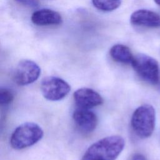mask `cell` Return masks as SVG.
I'll return each instance as SVG.
<instances>
[{"mask_svg": "<svg viewBox=\"0 0 160 160\" xmlns=\"http://www.w3.org/2000/svg\"><path fill=\"white\" fill-rule=\"evenodd\" d=\"M120 136L104 138L92 144L85 152L82 160H115L124 148Z\"/></svg>", "mask_w": 160, "mask_h": 160, "instance_id": "6da1fadb", "label": "cell"}, {"mask_svg": "<svg viewBox=\"0 0 160 160\" xmlns=\"http://www.w3.org/2000/svg\"><path fill=\"white\" fill-rule=\"evenodd\" d=\"M131 127L135 134L141 138L150 137L154 129L156 111L150 104H143L138 107L131 117Z\"/></svg>", "mask_w": 160, "mask_h": 160, "instance_id": "7a4b0ae2", "label": "cell"}, {"mask_svg": "<svg viewBox=\"0 0 160 160\" xmlns=\"http://www.w3.org/2000/svg\"><path fill=\"white\" fill-rule=\"evenodd\" d=\"M44 134L41 128L34 122H24L12 133L10 144L12 148L20 150L31 146L41 139Z\"/></svg>", "mask_w": 160, "mask_h": 160, "instance_id": "3957f363", "label": "cell"}, {"mask_svg": "<svg viewBox=\"0 0 160 160\" xmlns=\"http://www.w3.org/2000/svg\"><path fill=\"white\" fill-rule=\"evenodd\" d=\"M131 65L142 79L149 84L156 85L160 69L155 59L144 54H138L134 56Z\"/></svg>", "mask_w": 160, "mask_h": 160, "instance_id": "277c9868", "label": "cell"}, {"mask_svg": "<svg viewBox=\"0 0 160 160\" xmlns=\"http://www.w3.org/2000/svg\"><path fill=\"white\" fill-rule=\"evenodd\" d=\"M41 91L44 98L56 101L62 99L69 94L71 86L60 78L48 76L44 78L41 82Z\"/></svg>", "mask_w": 160, "mask_h": 160, "instance_id": "5b68a950", "label": "cell"}, {"mask_svg": "<svg viewBox=\"0 0 160 160\" xmlns=\"http://www.w3.org/2000/svg\"><path fill=\"white\" fill-rule=\"evenodd\" d=\"M41 74V68L34 61L24 59L21 61L17 65L14 79L19 86H26L35 82Z\"/></svg>", "mask_w": 160, "mask_h": 160, "instance_id": "8992f818", "label": "cell"}, {"mask_svg": "<svg viewBox=\"0 0 160 160\" xmlns=\"http://www.w3.org/2000/svg\"><path fill=\"white\" fill-rule=\"evenodd\" d=\"M74 100L79 108L91 109L103 103L102 96L96 91L88 88H82L73 94Z\"/></svg>", "mask_w": 160, "mask_h": 160, "instance_id": "52a82bcc", "label": "cell"}, {"mask_svg": "<svg viewBox=\"0 0 160 160\" xmlns=\"http://www.w3.org/2000/svg\"><path fill=\"white\" fill-rule=\"evenodd\" d=\"M72 118L77 127L85 133L92 132L98 124L96 115L88 109H76L73 112Z\"/></svg>", "mask_w": 160, "mask_h": 160, "instance_id": "ba28073f", "label": "cell"}, {"mask_svg": "<svg viewBox=\"0 0 160 160\" xmlns=\"http://www.w3.org/2000/svg\"><path fill=\"white\" fill-rule=\"evenodd\" d=\"M130 21L134 26L157 28L160 27V15L150 10L139 9L131 14Z\"/></svg>", "mask_w": 160, "mask_h": 160, "instance_id": "9c48e42d", "label": "cell"}, {"mask_svg": "<svg viewBox=\"0 0 160 160\" xmlns=\"http://www.w3.org/2000/svg\"><path fill=\"white\" fill-rule=\"evenodd\" d=\"M32 22L38 26H49L61 24L62 18L59 13L49 9L35 11L31 16Z\"/></svg>", "mask_w": 160, "mask_h": 160, "instance_id": "30bf717a", "label": "cell"}, {"mask_svg": "<svg viewBox=\"0 0 160 160\" xmlns=\"http://www.w3.org/2000/svg\"><path fill=\"white\" fill-rule=\"evenodd\" d=\"M109 54L112 59L122 64H131L134 56L130 49L123 44H117L111 47Z\"/></svg>", "mask_w": 160, "mask_h": 160, "instance_id": "8fae6325", "label": "cell"}, {"mask_svg": "<svg viewBox=\"0 0 160 160\" xmlns=\"http://www.w3.org/2000/svg\"><path fill=\"white\" fill-rule=\"evenodd\" d=\"M94 7L102 11H112L118 8L121 0H92Z\"/></svg>", "mask_w": 160, "mask_h": 160, "instance_id": "7c38bea8", "label": "cell"}, {"mask_svg": "<svg viewBox=\"0 0 160 160\" xmlns=\"http://www.w3.org/2000/svg\"><path fill=\"white\" fill-rule=\"evenodd\" d=\"M14 99L13 93L8 88H1L0 89V103L1 105L10 104Z\"/></svg>", "mask_w": 160, "mask_h": 160, "instance_id": "4fadbf2b", "label": "cell"}, {"mask_svg": "<svg viewBox=\"0 0 160 160\" xmlns=\"http://www.w3.org/2000/svg\"><path fill=\"white\" fill-rule=\"evenodd\" d=\"M23 6H28V7H36L38 6L39 2L38 0H14Z\"/></svg>", "mask_w": 160, "mask_h": 160, "instance_id": "5bb4252c", "label": "cell"}, {"mask_svg": "<svg viewBox=\"0 0 160 160\" xmlns=\"http://www.w3.org/2000/svg\"><path fill=\"white\" fill-rule=\"evenodd\" d=\"M132 160H147L146 158L141 154H135L132 158Z\"/></svg>", "mask_w": 160, "mask_h": 160, "instance_id": "9a60e30c", "label": "cell"}, {"mask_svg": "<svg viewBox=\"0 0 160 160\" xmlns=\"http://www.w3.org/2000/svg\"><path fill=\"white\" fill-rule=\"evenodd\" d=\"M155 86H156V87L157 88L158 91L160 93V73H159V78H158V82H157V83L156 84Z\"/></svg>", "mask_w": 160, "mask_h": 160, "instance_id": "2e32d148", "label": "cell"}, {"mask_svg": "<svg viewBox=\"0 0 160 160\" xmlns=\"http://www.w3.org/2000/svg\"><path fill=\"white\" fill-rule=\"evenodd\" d=\"M154 1L158 5L160 6V0H154Z\"/></svg>", "mask_w": 160, "mask_h": 160, "instance_id": "e0dca14e", "label": "cell"}]
</instances>
